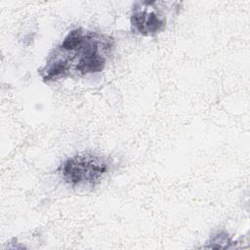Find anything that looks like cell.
I'll return each mask as SVG.
<instances>
[{
    "label": "cell",
    "mask_w": 250,
    "mask_h": 250,
    "mask_svg": "<svg viewBox=\"0 0 250 250\" xmlns=\"http://www.w3.org/2000/svg\"><path fill=\"white\" fill-rule=\"evenodd\" d=\"M114 48L115 40L109 34L73 28L49 53L39 74L48 83L99 73L105 67Z\"/></svg>",
    "instance_id": "6da1fadb"
},
{
    "label": "cell",
    "mask_w": 250,
    "mask_h": 250,
    "mask_svg": "<svg viewBox=\"0 0 250 250\" xmlns=\"http://www.w3.org/2000/svg\"><path fill=\"white\" fill-rule=\"evenodd\" d=\"M109 158L95 151H81L64 159L58 168L62 181L72 188H93L110 170Z\"/></svg>",
    "instance_id": "7a4b0ae2"
},
{
    "label": "cell",
    "mask_w": 250,
    "mask_h": 250,
    "mask_svg": "<svg viewBox=\"0 0 250 250\" xmlns=\"http://www.w3.org/2000/svg\"><path fill=\"white\" fill-rule=\"evenodd\" d=\"M168 4L163 1L134 2L130 15L132 32L144 37H153L163 32L167 26Z\"/></svg>",
    "instance_id": "3957f363"
},
{
    "label": "cell",
    "mask_w": 250,
    "mask_h": 250,
    "mask_svg": "<svg viewBox=\"0 0 250 250\" xmlns=\"http://www.w3.org/2000/svg\"><path fill=\"white\" fill-rule=\"evenodd\" d=\"M232 242L231 237L227 231L220 230L210 236L204 248H230Z\"/></svg>",
    "instance_id": "277c9868"
}]
</instances>
